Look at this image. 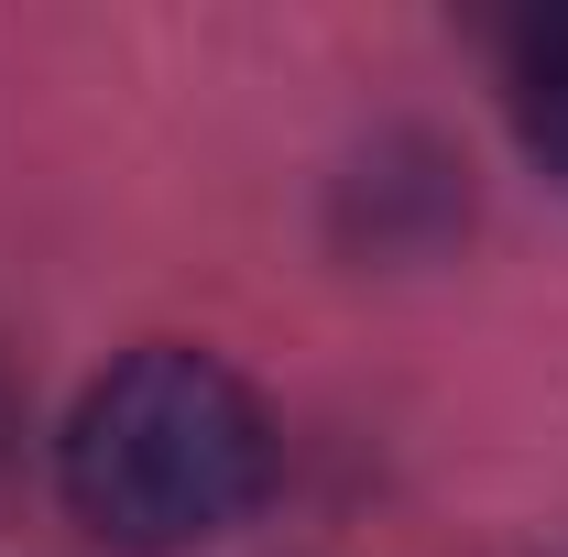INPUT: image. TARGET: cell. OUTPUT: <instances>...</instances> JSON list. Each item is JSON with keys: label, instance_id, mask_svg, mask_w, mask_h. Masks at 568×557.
Here are the masks:
<instances>
[{"label": "cell", "instance_id": "2", "mask_svg": "<svg viewBox=\"0 0 568 557\" xmlns=\"http://www.w3.org/2000/svg\"><path fill=\"white\" fill-rule=\"evenodd\" d=\"M514 132H525V153L568 186V11L536 22L525 55H514Z\"/></svg>", "mask_w": 568, "mask_h": 557}, {"label": "cell", "instance_id": "1", "mask_svg": "<svg viewBox=\"0 0 568 557\" xmlns=\"http://www.w3.org/2000/svg\"><path fill=\"white\" fill-rule=\"evenodd\" d=\"M274 482V426L209 350H132L88 383L67 426V503L99 547L175 557L241 525Z\"/></svg>", "mask_w": 568, "mask_h": 557}]
</instances>
